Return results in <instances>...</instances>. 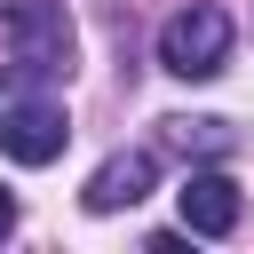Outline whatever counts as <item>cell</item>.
<instances>
[{
    "instance_id": "obj_6",
    "label": "cell",
    "mask_w": 254,
    "mask_h": 254,
    "mask_svg": "<svg viewBox=\"0 0 254 254\" xmlns=\"http://www.w3.org/2000/svg\"><path fill=\"white\" fill-rule=\"evenodd\" d=\"M167 143H183V151H230L238 135H230V119H167Z\"/></svg>"
},
{
    "instance_id": "obj_5",
    "label": "cell",
    "mask_w": 254,
    "mask_h": 254,
    "mask_svg": "<svg viewBox=\"0 0 254 254\" xmlns=\"http://www.w3.org/2000/svg\"><path fill=\"white\" fill-rule=\"evenodd\" d=\"M151 183H159V159L151 151H111L95 175H87V214H119V206H143L151 198Z\"/></svg>"
},
{
    "instance_id": "obj_4",
    "label": "cell",
    "mask_w": 254,
    "mask_h": 254,
    "mask_svg": "<svg viewBox=\"0 0 254 254\" xmlns=\"http://www.w3.org/2000/svg\"><path fill=\"white\" fill-rule=\"evenodd\" d=\"M175 206H183V230L190 238H230L238 230V183L222 167H190L183 190H175Z\"/></svg>"
},
{
    "instance_id": "obj_3",
    "label": "cell",
    "mask_w": 254,
    "mask_h": 254,
    "mask_svg": "<svg viewBox=\"0 0 254 254\" xmlns=\"http://www.w3.org/2000/svg\"><path fill=\"white\" fill-rule=\"evenodd\" d=\"M64 143H71L64 103H48V95H16V103H0V151H8L16 167H48V159H64Z\"/></svg>"
},
{
    "instance_id": "obj_1",
    "label": "cell",
    "mask_w": 254,
    "mask_h": 254,
    "mask_svg": "<svg viewBox=\"0 0 254 254\" xmlns=\"http://www.w3.org/2000/svg\"><path fill=\"white\" fill-rule=\"evenodd\" d=\"M71 56H79V32H71L64 0H16L8 8V71L24 87L71 79Z\"/></svg>"
},
{
    "instance_id": "obj_7",
    "label": "cell",
    "mask_w": 254,
    "mask_h": 254,
    "mask_svg": "<svg viewBox=\"0 0 254 254\" xmlns=\"http://www.w3.org/2000/svg\"><path fill=\"white\" fill-rule=\"evenodd\" d=\"M16 230V190H0V238Z\"/></svg>"
},
{
    "instance_id": "obj_2",
    "label": "cell",
    "mask_w": 254,
    "mask_h": 254,
    "mask_svg": "<svg viewBox=\"0 0 254 254\" xmlns=\"http://www.w3.org/2000/svg\"><path fill=\"white\" fill-rule=\"evenodd\" d=\"M159 64L175 71V79H214L222 64H230V16L222 8H183V16H167L159 24Z\"/></svg>"
}]
</instances>
